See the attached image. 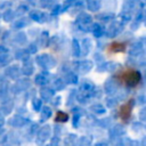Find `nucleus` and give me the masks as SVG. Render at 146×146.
<instances>
[{
	"instance_id": "2",
	"label": "nucleus",
	"mask_w": 146,
	"mask_h": 146,
	"mask_svg": "<svg viewBox=\"0 0 146 146\" xmlns=\"http://www.w3.org/2000/svg\"><path fill=\"white\" fill-rule=\"evenodd\" d=\"M119 117L122 122L127 123L130 121L131 119V114H132V100H128L124 104H122L119 108Z\"/></svg>"
},
{
	"instance_id": "6",
	"label": "nucleus",
	"mask_w": 146,
	"mask_h": 146,
	"mask_svg": "<svg viewBox=\"0 0 146 146\" xmlns=\"http://www.w3.org/2000/svg\"><path fill=\"white\" fill-rule=\"evenodd\" d=\"M57 0H40V5L42 7H50L56 3Z\"/></svg>"
},
{
	"instance_id": "3",
	"label": "nucleus",
	"mask_w": 146,
	"mask_h": 146,
	"mask_svg": "<svg viewBox=\"0 0 146 146\" xmlns=\"http://www.w3.org/2000/svg\"><path fill=\"white\" fill-rule=\"evenodd\" d=\"M127 50V43L123 41H114L108 46V51L116 54V52H123Z\"/></svg>"
},
{
	"instance_id": "1",
	"label": "nucleus",
	"mask_w": 146,
	"mask_h": 146,
	"mask_svg": "<svg viewBox=\"0 0 146 146\" xmlns=\"http://www.w3.org/2000/svg\"><path fill=\"white\" fill-rule=\"evenodd\" d=\"M115 78L122 86L128 87V88H135L141 81L140 72L133 67H124L116 73Z\"/></svg>"
},
{
	"instance_id": "4",
	"label": "nucleus",
	"mask_w": 146,
	"mask_h": 146,
	"mask_svg": "<svg viewBox=\"0 0 146 146\" xmlns=\"http://www.w3.org/2000/svg\"><path fill=\"white\" fill-rule=\"evenodd\" d=\"M68 120V114L65 113V112H62V111H58L56 114H55V121L56 122H66Z\"/></svg>"
},
{
	"instance_id": "5",
	"label": "nucleus",
	"mask_w": 146,
	"mask_h": 146,
	"mask_svg": "<svg viewBox=\"0 0 146 146\" xmlns=\"http://www.w3.org/2000/svg\"><path fill=\"white\" fill-rule=\"evenodd\" d=\"M99 7H100V1L99 0H89V2H88V8L90 9V10H98L99 9Z\"/></svg>"
}]
</instances>
